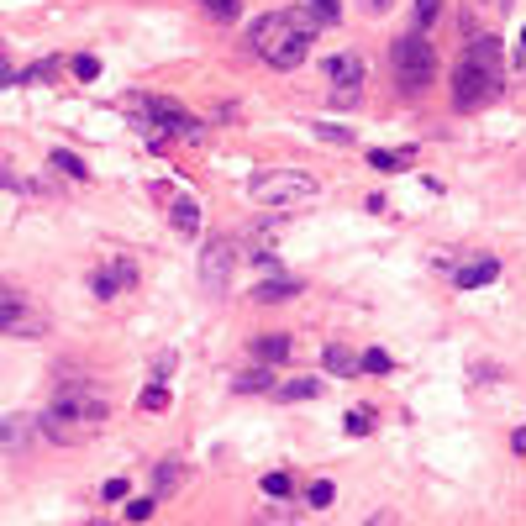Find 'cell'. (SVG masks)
Returning a JSON list of instances; mask_svg holds the SVG:
<instances>
[{
	"instance_id": "24",
	"label": "cell",
	"mask_w": 526,
	"mask_h": 526,
	"mask_svg": "<svg viewBox=\"0 0 526 526\" xmlns=\"http://www.w3.org/2000/svg\"><path fill=\"white\" fill-rule=\"evenodd\" d=\"M27 442V427H22V416H6V453L16 458V448Z\"/></svg>"
},
{
	"instance_id": "30",
	"label": "cell",
	"mask_w": 526,
	"mask_h": 526,
	"mask_svg": "<svg viewBox=\"0 0 526 526\" xmlns=\"http://www.w3.org/2000/svg\"><path fill=\"white\" fill-rule=\"evenodd\" d=\"M363 369H369V374H384V369H390V353H363Z\"/></svg>"
},
{
	"instance_id": "7",
	"label": "cell",
	"mask_w": 526,
	"mask_h": 526,
	"mask_svg": "<svg viewBox=\"0 0 526 526\" xmlns=\"http://www.w3.org/2000/svg\"><path fill=\"white\" fill-rule=\"evenodd\" d=\"M137 106H143L148 121H158V127L174 132V137H200V121H195L190 111H179L174 100H137Z\"/></svg>"
},
{
	"instance_id": "8",
	"label": "cell",
	"mask_w": 526,
	"mask_h": 526,
	"mask_svg": "<svg viewBox=\"0 0 526 526\" xmlns=\"http://www.w3.org/2000/svg\"><path fill=\"white\" fill-rule=\"evenodd\" d=\"M327 79H332V85H342L337 100H353V85H363V58H358V53L327 58Z\"/></svg>"
},
{
	"instance_id": "26",
	"label": "cell",
	"mask_w": 526,
	"mask_h": 526,
	"mask_svg": "<svg viewBox=\"0 0 526 526\" xmlns=\"http://www.w3.org/2000/svg\"><path fill=\"white\" fill-rule=\"evenodd\" d=\"M332 495H337V490H332V484H327V479H316V484H311V490H306V500L316 505V511H321V505H332Z\"/></svg>"
},
{
	"instance_id": "1",
	"label": "cell",
	"mask_w": 526,
	"mask_h": 526,
	"mask_svg": "<svg viewBox=\"0 0 526 526\" xmlns=\"http://www.w3.org/2000/svg\"><path fill=\"white\" fill-rule=\"evenodd\" d=\"M316 11H269V16H258L253 32H248V43L253 53L263 58V64H274V69H295V64H306V53H311V37H316Z\"/></svg>"
},
{
	"instance_id": "4",
	"label": "cell",
	"mask_w": 526,
	"mask_h": 526,
	"mask_svg": "<svg viewBox=\"0 0 526 526\" xmlns=\"http://www.w3.org/2000/svg\"><path fill=\"white\" fill-rule=\"evenodd\" d=\"M253 200L258 206H300V200H316V174L300 169H274L253 179Z\"/></svg>"
},
{
	"instance_id": "3",
	"label": "cell",
	"mask_w": 526,
	"mask_h": 526,
	"mask_svg": "<svg viewBox=\"0 0 526 526\" xmlns=\"http://www.w3.org/2000/svg\"><path fill=\"white\" fill-rule=\"evenodd\" d=\"M390 64H395L400 90H411V95H421L437 79V53H432V43L421 32L395 37V43H390Z\"/></svg>"
},
{
	"instance_id": "19",
	"label": "cell",
	"mask_w": 526,
	"mask_h": 526,
	"mask_svg": "<svg viewBox=\"0 0 526 526\" xmlns=\"http://www.w3.org/2000/svg\"><path fill=\"white\" fill-rule=\"evenodd\" d=\"M179 479H185V463H179V458H164V463H158V495L179 490Z\"/></svg>"
},
{
	"instance_id": "28",
	"label": "cell",
	"mask_w": 526,
	"mask_h": 526,
	"mask_svg": "<svg viewBox=\"0 0 526 526\" xmlns=\"http://www.w3.org/2000/svg\"><path fill=\"white\" fill-rule=\"evenodd\" d=\"M442 11V0H416V27H432Z\"/></svg>"
},
{
	"instance_id": "27",
	"label": "cell",
	"mask_w": 526,
	"mask_h": 526,
	"mask_svg": "<svg viewBox=\"0 0 526 526\" xmlns=\"http://www.w3.org/2000/svg\"><path fill=\"white\" fill-rule=\"evenodd\" d=\"M153 516V495H137V500H127V521H148Z\"/></svg>"
},
{
	"instance_id": "2",
	"label": "cell",
	"mask_w": 526,
	"mask_h": 526,
	"mask_svg": "<svg viewBox=\"0 0 526 526\" xmlns=\"http://www.w3.org/2000/svg\"><path fill=\"white\" fill-rule=\"evenodd\" d=\"M106 427V395L95 390L90 379H64L53 395V406L43 416V432L53 442H90Z\"/></svg>"
},
{
	"instance_id": "34",
	"label": "cell",
	"mask_w": 526,
	"mask_h": 526,
	"mask_svg": "<svg viewBox=\"0 0 526 526\" xmlns=\"http://www.w3.org/2000/svg\"><path fill=\"white\" fill-rule=\"evenodd\" d=\"M363 6H369V16H384L390 11V0H363Z\"/></svg>"
},
{
	"instance_id": "29",
	"label": "cell",
	"mask_w": 526,
	"mask_h": 526,
	"mask_svg": "<svg viewBox=\"0 0 526 526\" xmlns=\"http://www.w3.org/2000/svg\"><path fill=\"white\" fill-rule=\"evenodd\" d=\"M369 164H374L379 174H395V169H400V158H395V153H384V148H374V153H369Z\"/></svg>"
},
{
	"instance_id": "15",
	"label": "cell",
	"mask_w": 526,
	"mask_h": 526,
	"mask_svg": "<svg viewBox=\"0 0 526 526\" xmlns=\"http://www.w3.org/2000/svg\"><path fill=\"white\" fill-rule=\"evenodd\" d=\"M0 306H6V337H22V321H27V300L16 295V290H6V295H0Z\"/></svg>"
},
{
	"instance_id": "31",
	"label": "cell",
	"mask_w": 526,
	"mask_h": 526,
	"mask_svg": "<svg viewBox=\"0 0 526 526\" xmlns=\"http://www.w3.org/2000/svg\"><path fill=\"white\" fill-rule=\"evenodd\" d=\"M74 74H79V79H95V74H100V64L85 53V58H74Z\"/></svg>"
},
{
	"instance_id": "16",
	"label": "cell",
	"mask_w": 526,
	"mask_h": 526,
	"mask_svg": "<svg viewBox=\"0 0 526 526\" xmlns=\"http://www.w3.org/2000/svg\"><path fill=\"white\" fill-rule=\"evenodd\" d=\"M321 390H327V379H290V384H279V400H316Z\"/></svg>"
},
{
	"instance_id": "32",
	"label": "cell",
	"mask_w": 526,
	"mask_h": 526,
	"mask_svg": "<svg viewBox=\"0 0 526 526\" xmlns=\"http://www.w3.org/2000/svg\"><path fill=\"white\" fill-rule=\"evenodd\" d=\"M106 500H127V479H106Z\"/></svg>"
},
{
	"instance_id": "18",
	"label": "cell",
	"mask_w": 526,
	"mask_h": 526,
	"mask_svg": "<svg viewBox=\"0 0 526 526\" xmlns=\"http://www.w3.org/2000/svg\"><path fill=\"white\" fill-rule=\"evenodd\" d=\"M195 6L206 11L211 22H237V16H242V0H195Z\"/></svg>"
},
{
	"instance_id": "35",
	"label": "cell",
	"mask_w": 526,
	"mask_h": 526,
	"mask_svg": "<svg viewBox=\"0 0 526 526\" xmlns=\"http://www.w3.org/2000/svg\"><path fill=\"white\" fill-rule=\"evenodd\" d=\"M511 448H516V453H521V458H526V427H521V432H516V437H511Z\"/></svg>"
},
{
	"instance_id": "11",
	"label": "cell",
	"mask_w": 526,
	"mask_h": 526,
	"mask_svg": "<svg viewBox=\"0 0 526 526\" xmlns=\"http://www.w3.org/2000/svg\"><path fill=\"white\" fill-rule=\"evenodd\" d=\"M321 363H327V374H337V379H348V374H358V369H363V358H358V353H348L342 342H327V348H321Z\"/></svg>"
},
{
	"instance_id": "9",
	"label": "cell",
	"mask_w": 526,
	"mask_h": 526,
	"mask_svg": "<svg viewBox=\"0 0 526 526\" xmlns=\"http://www.w3.org/2000/svg\"><path fill=\"white\" fill-rule=\"evenodd\" d=\"M132 279H137V263H132V258H121V263H111V269H100V274L90 279V290H95L100 300H111L116 290H127Z\"/></svg>"
},
{
	"instance_id": "6",
	"label": "cell",
	"mask_w": 526,
	"mask_h": 526,
	"mask_svg": "<svg viewBox=\"0 0 526 526\" xmlns=\"http://www.w3.org/2000/svg\"><path fill=\"white\" fill-rule=\"evenodd\" d=\"M237 248L227 237H216V242H206V253H200V285H206L211 295H227V285H232V269H237V258H232Z\"/></svg>"
},
{
	"instance_id": "21",
	"label": "cell",
	"mask_w": 526,
	"mask_h": 526,
	"mask_svg": "<svg viewBox=\"0 0 526 526\" xmlns=\"http://www.w3.org/2000/svg\"><path fill=\"white\" fill-rule=\"evenodd\" d=\"M306 6L316 11L321 27H337V22H342V6H337V0H306Z\"/></svg>"
},
{
	"instance_id": "17",
	"label": "cell",
	"mask_w": 526,
	"mask_h": 526,
	"mask_svg": "<svg viewBox=\"0 0 526 526\" xmlns=\"http://www.w3.org/2000/svg\"><path fill=\"white\" fill-rule=\"evenodd\" d=\"M232 390H237V395H263V390H279V384H274L269 369H248L242 379H232Z\"/></svg>"
},
{
	"instance_id": "23",
	"label": "cell",
	"mask_w": 526,
	"mask_h": 526,
	"mask_svg": "<svg viewBox=\"0 0 526 526\" xmlns=\"http://www.w3.org/2000/svg\"><path fill=\"white\" fill-rule=\"evenodd\" d=\"M137 406H143V411H164L169 406V390H164V384H148V390L137 395Z\"/></svg>"
},
{
	"instance_id": "14",
	"label": "cell",
	"mask_w": 526,
	"mask_h": 526,
	"mask_svg": "<svg viewBox=\"0 0 526 526\" xmlns=\"http://www.w3.org/2000/svg\"><path fill=\"white\" fill-rule=\"evenodd\" d=\"M169 221H174L179 232H200V200H195V195H179V200H174V216H169Z\"/></svg>"
},
{
	"instance_id": "20",
	"label": "cell",
	"mask_w": 526,
	"mask_h": 526,
	"mask_svg": "<svg viewBox=\"0 0 526 526\" xmlns=\"http://www.w3.org/2000/svg\"><path fill=\"white\" fill-rule=\"evenodd\" d=\"M342 432H348V437H369L374 432V411H348V416H342Z\"/></svg>"
},
{
	"instance_id": "25",
	"label": "cell",
	"mask_w": 526,
	"mask_h": 526,
	"mask_svg": "<svg viewBox=\"0 0 526 526\" xmlns=\"http://www.w3.org/2000/svg\"><path fill=\"white\" fill-rule=\"evenodd\" d=\"M263 495L285 500V495H290V474H263Z\"/></svg>"
},
{
	"instance_id": "37",
	"label": "cell",
	"mask_w": 526,
	"mask_h": 526,
	"mask_svg": "<svg viewBox=\"0 0 526 526\" xmlns=\"http://www.w3.org/2000/svg\"><path fill=\"white\" fill-rule=\"evenodd\" d=\"M521 58H526V32H521Z\"/></svg>"
},
{
	"instance_id": "12",
	"label": "cell",
	"mask_w": 526,
	"mask_h": 526,
	"mask_svg": "<svg viewBox=\"0 0 526 526\" xmlns=\"http://www.w3.org/2000/svg\"><path fill=\"white\" fill-rule=\"evenodd\" d=\"M495 274H500L495 258H474V263H463L458 269V290H479V285H490Z\"/></svg>"
},
{
	"instance_id": "10",
	"label": "cell",
	"mask_w": 526,
	"mask_h": 526,
	"mask_svg": "<svg viewBox=\"0 0 526 526\" xmlns=\"http://www.w3.org/2000/svg\"><path fill=\"white\" fill-rule=\"evenodd\" d=\"M253 358L258 363H285L290 358V337L285 332H258L253 337Z\"/></svg>"
},
{
	"instance_id": "22",
	"label": "cell",
	"mask_w": 526,
	"mask_h": 526,
	"mask_svg": "<svg viewBox=\"0 0 526 526\" xmlns=\"http://www.w3.org/2000/svg\"><path fill=\"white\" fill-rule=\"evenodd\" d=\"M53 169H64L69 179H90V169H85V164H79V158H74V153H64V148H58V153H53Z\"/></svg>"
},
{
	"instance_id": "36",
	"label": "cell",
	"mask_w": 526,
	"mask_h": 526,
	"mask_svg": "<svg viewBox=\"0 0 526 526\" xmlns=\"http://www.w3.org/2000/svg\"><path fill=\"white\" fill-rule=\"evenodd\" d=\"M484 6H490V11H505V6H511V0H484Z\"/></svg>"
},
{
	"instance_id": "5",
	"label": "cell",
	"mask_w": 526,
	"mask_h": 526,
	"mask_svg": "<svg viewBox=\"0 0 526 526\" xmlns=\"http://www.w3.org/2000/svg\"><path fill=\"white\" fill-rule=\"evenodd\" d=\"M500 79H505V69H490V64H479V58H463L458 74H453V100L463 111H474V106L500 95Z\"/></svg>"
},
{
	"instance_id": "13",
	"label": "cell",
	"mask_w": 526,
	"mask_h": 526,
	"mask_svg": "<svg viewBox=\"0 0 526 526\" xmlns=\"http://www.w3.org/2000/svg\"><path fill=\"white\" fill-rule=\"evenodd\" d=\"M300 295V285H295V279H263V285L253 290V300H258V306H274V300H295Z\"/></svg>"
},
{
	"instance_id": "33",
	"label": "cell",
	"mask_w": 526,
	"mask_h": 526,
	"mask_svg": "<svg viewBox=\"0 0 526 526\" xmlns=\"http://www.w3.org/2000/svg\"><path fill=\"white\" fill-rule=\"evenodd\" d=\"M316 137H327V143H348V132L342 127H316Z\"/></svg>"
}]
</instances>
